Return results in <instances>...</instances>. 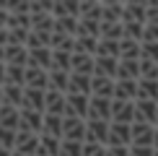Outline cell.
<instances>
[{
  "mask_svg": "<svg viewBox=\"0 0 158 156\" xmlns=\"http://www.w3.org/2000/svg\"><path fill=\"white\" fill-rule=\"evenodd\" d=\"M135 120V102H114L111 99V122L132 125Z\"/></svg>",
  "mask_w": 158,
  "mask_h": 156,
  "instance_id": "7",
  "label": "cell"
},
{
  "mask_svg": "<svg viewBox=\"0 0 158 156\" xmlns=\"http://www.w3.org/2000/svg\"><path fill=\"white\" fill-rule=\"evenodd\" d=\"M21 109H34V112L44 115V91L26 89V86H23V102H21Z\"/></svg>",
  "mask_w": 158,
  "mask_h": 156,
  "instance_id": "16",
  "label": "cell"
},
{
  "mask_svg": "<svg viewBox=\"0 0 158 156\" xmlns=\"http://www.w3.org/2000/svg\"><path fill=\"white\" fill-rule=\"evenodd\" d=\"M65 94L91 96V78H88V76H75V73H70V78H68V91H65Z\"/></svg>",
  "mask_w": 158,
  "mask_h": 156,
  "instance_id": "22",
  "label": "cell"
},
{
  "mask_svg": "<svg viewBox=\"0 0 158 156\" xmlns=\"http://www.w3.org/2000/svg\"><path fill=\"white\" fill-rule=\"evenodd\" d=\"M0 63H3V47H0Z\"/></svg>",
  "mask_w": 158,
  "mask_h": 156,
  "instance_id": "51",
  "label": "cell"
},
{
  "mask_svg": "<svg viewBox=\"0 0 158 156\" xmlns=\"http://www.w3.org/2000/svg\"><path fill=\"white\" fill-rule=\"evenodd\" d=\"M60 156H83V143L60 141Z\"/></svg>",
  "mask_w": 158,
  "mask_h": 156,
  "instance_id": "39",
  "label": "cell"
},
{
  "mask_svg": "<svg viewBox=\"0 0 158 156\" xmlns=\"http://www.w3.org/2000/svg\"><path fill=\"white\" fill-rule=\"evenodd\" d=\"M101 24H122V3H104Z\"/></svg>",
  "mask_w": 158,
  "mask_h": 156,
  "instance_id": "27",
  "label": "cell"
},
{
  "mask_svg": "<svg viewBox=\"0 0 158 156\" xmlns=\"http://www.w3.org/2000/svg\"><path fill=\"white\" fill-rule=\"evenodd\" d=\"M0 104H3V89H0Z\"/></svg>",
  "mask_w": 158,
  "mask_h": 156,
  "instance_id": "52",
  "label": "cell"
},
{
  "mask_svg": "<svg viewBox=\"0 0 158 156\" xmlns=\"http://www.w3.org/2000/svg\"><path fill=\"white\" fill-rule=\"evenodd\" d=\"M156 125H158V115H156Z\"/></svg>",
  "mask_w": 158,
  "mask_h": 156,
  "instance_id": "53",
  "label": "cell"
},
{
  "mask_svg": "<svg viewBox=\"0 0 158 156\" xmlns=\"http://www.w3.org/2000/svg\"><path fill=\"white\" fill-rule=\"evenodd\" d=\"M62 5H65V13H68V16L78 18V3L75 0H68V3H62Z\"/></svg>",
  "mask_w": 158,
  "mask_h": 156,
  "instance_id": "45",
  "label": "cell"
},
{
  "mask_svg": "<svg viewBox=\"0 0 158 156\" xmlns=\"http://www.w3.org/2000/svg\"><path fill=\"white\" fill-rule=\"evenodd\" d=\"M135 102H158V81H145V78H140V81H137Z\"/></svg>",
  "mask_w": 158,
  "mask_h": 156,
  "instance_id": "20",
  "label": "cell"
},
{
  "mask_svg": "<svg viewBox=\"0 0 158 156\" xmlns=\"http://www.w3.org/2000/svg\"><path fill=\"white\" fill-rule=\"evenodd\" d=\"M85 120H104V122H111V99L88 96V117H85Z\"/></svg>",
  "mask_w": 158,
  "mask_h": 156,
  "instance_id": "4",
  "label": "cell"
},
{
  "mask_svg": "<svg viewBox=\"0 0 158 156\" xmlns=\"http://www.w3.org/2000/svg\"><path fill=\"white\" fill-rule=\"evenodd\" d=\"M36 148H39V135L26 133V130H18L16 133V146H13V151L23 154V156H34Z\"/></svg>",
  "mask_w": 158,
  "mask_h": 156,
  "instance_id": "9",
  "label": "cell"
},
{
  "mask_svg": "<svg viewBox=\"0 0 158 156\" xmlns=\"http://www.w3.org/2000/svg\"><path fill=\"white\" fill-rule=\"evenodd\" d=\"M94 57H114V60H119V42L98 39V42H96V55H94Z\"/></svg>",
  "mask_w": 158,
  "mask_h": 156,
  "instance_id": "29",
  "label": "cell"
},
{
  "mask_svg": "<svg viewBox=\"0 0 158 156\" xmlns=\"http://www.w3.org/2000/svg\"><path fill=\"white\" fill-rule=\"evenodd\" d=\"M156 135H158V128H156Z\"/></svg>",
  "mask_w": 158,
  "mask_h": 156,
  "instance_id": "55",
  "label": "cell"
},
{
  "mask_svg": "<svg viewBox=\"0 0 158 156\" xmlns=\"http://www.w3.org/2000/svg\"><path fill=\"white\" fill-rule=\"evenodd\" d=\"M153 156H158V151H153Z\"/></svg>",
  "mask_w": 158,
  "mask_h": 156,
  "instance_id": "54",
  "label": "cell"
},
{
  "mask_svg": "<svg viewBox=\"0 0 158 156\" xmlns=\"http://www.w3.org/2000/svg\"><path fill=\"white\" fill-rule=\"evenodd\" d=\"M10 156H23V154H18V151H13V154H10Z\"/></svg>",
  "mask_w": 158,
  "mask_h": 156,
  "instance_id": "50",
  "label": "cell"
},
{
  "mask_svg": "<svg viewBox=\"0 0 158 156\" xmlns=\"http://www.w3.org/2000/svg\"><path fill=\"white\" fill-rule=\"evenodd\" d=\"M52 26H55V18H52L49 13H34V16H31V31L52 34Z\"/></svg>",
  "mask_w": 158,
  "mask_h": 156,
  "instance_id": "28",
  "label": "cell"
},
{
  "mask_svg": "<svg viewBox=\"0 0 158 156\" xmlns=\"http://www.w3.org/2000/svg\"><path fill=\"white\" fill-rule=\"evenodd\" d=\"M143 42L158 44V26L156 24H145V26H143Z\"/></svg>",
  "mask_w": 158,
  "mask_h": 156,
  "instance_id": "42",
  "label": "cell"
},
{
  "mask_svg": "<svg viewBox=\"0 0 158 156\" xmlns=\"http://www.w3.org/2000/svg\"><path fill=\"white\" fill-rule=\"evenodd\" d=\"M23 86L36 89V91H47L49 89V73L42 68H23Z\"/></svg>",
  "mask_w": 158,
  "mask_h": 156,
  "instance_id": "6",
  "label": "cell"
},
{
  "mask_svg": "<svg viewBox=\"0 0 158 156\" xmlns=\"http://www.w3.org/2000/svg\"><path fill=\"white\" fill-rule=\"evenodd\" d=\"M117 63L114 57H94V76H101V78H111L114 81L117 76Z\"/></svg>",
  "mask_w": 158,
  "mask_h": 156,
  "instance_id": "19",
  "label": "cell"
},
{
  "mask_svg": "<svg viewBox=\"0 0 158 156\" xmlns=\"http://www.w3.org/2000/svg\"><path fill=\"white\" fill-rule=\"evenodd\" d=\"M5 83V63H0V86Z\"/></svg>",
  "mask_w": 158,
  "mask_h": 156,
  "instance_id": "48",
  "label": "cell"
},
{
  "mask_svg": "<svg viewBox=\"0 0 158 156\" xmlns=\"http://www.w3.org/2000/svg\"><path fill=\"white\" fill-rule=\"evenodd\" d=\"M70 57L68 52H57L52 50V70H60V73H70Z\"/></svg>",
  "mask_w": 158,
  "mask_h": 156,
  "instance_id": "34",
  "label": "cell"
},
{
  "mask_svg": "<svg viewBox=\"0 0 158 156\" xmlns=\"http://www.w3.org/2000/svg\"><path fill=\"white\" fill-rule=\"evenodd\" d=\"M137 70H140V78L145 81H158V65L150 60H137Z\"/></svg>",
  "mask_w": 158,
  "mask_h": 156,
  "instance_id": "37",
  "label": "cell"
},
{
  "mask_svg": "<svg viewBox=\"0 0 158 156\" xmlns=\"http://www.w3.org/2000/svg\"><path fill=\"white\" fill-rule=\"evenodd\" d=\"M96 42H98V39H94V37H78L73 55H88V57H94L96 55Z\"/></svg>",
  "mask_w": 158,
  "mask_h": 156,
  "instance_id": "32",
  "label": "cell"
},
{
  "mask_svg": "<svg viewBox=\"0 0 158 156\" xmlns=\"http://www.w3.org/2000/svg\"><path fill=\"white\" fill-rule=\"evenodd\" d=\"M156 115H158V102H135V120L132 122L156 125Z\"/></svg>",
  "mask_w": 158,
  "mask_h": 156,
  "instance_id": "12",
  "label": "cell"
},
{
  "mask_svg": "<svg viewBox=\"0 0 158 156\" xmlns=\"http://www.w3.org/2000/svg\"><path fill=\"white\" fill-rule=\"evenodd\" d=\"M122 24H145V3H124Z\"/></svg>",
  "mask_w": 158,
  "mask_h": 156,
  "instance_id": "15",
  "label": "cell"
},
{
  "mask_svg": "<svg viewBox=\"0 0 158 156\" xmlns=\"http://www.w3.org/2000/svg\"><path fill=\"white\" fill-rule=\"evenodd\" d=\"M26 68H42V70H47V73H49V70H52V50H49V47L31 50Z\"/></svg>",
  "mask_w": 158,
  "mask_h": 156,
  "instance_id": "13",
  "label": "cell"
},
{
  "mask_svg": "<svg viewBox=\"0 0 158 156\" xmlns=\"http://www.w3.org/2000/svg\"><path fill=\"white\" fill-rule=\"evenodd\" d=\"M16 133H18V130H5V128H0V148L13 151V146H16Z\"/></svg>",
  "mask_w": 158,
  "mask_h": 156,
  "instance_id": "40",
  "label": "cell"
},
{
  "mask_svg": "<svg viewBox=\"0 0 158 156\" xmlns=\"http://www.w3.org/2000/svg\"><path fill=\"white\" fill-rule=\"evenodd\" d=\"M85 138V122L78 117H62V141L83 143Z\"/></svg>",
  "mask_w": 158,
  "mask_h": 156,
  "instance_id": "3",
  "label": "cell"
},
{
  "mask_svg": "<svg viewBox=\"0 0 158 156\" xmlns=\"http://www.w3.org/2000/svg\"><path fill=\"white\" fill-rule=\"evenodd\" d=\"M83 156H106V146H98V143H83Z\"/></svg>",
  "mask_w": 158,
  "mask_h": 156,
  "instance_id": "41",
  "label": "cell"
},
{
  "mask_svg": "<svg viewBox=\"0 0 158 156\" xmlns=\"http://www.w3.org/2000/svg\"><path fill=\"white\" fill-rule=\"evenodd\" d=\"M114 81H140L137 60H119V63H117V76H114Z\"/></svg>",
  "mask_w": 158,
  "mask_h": 156,
  "instance_id": "18",
  "label": "cell"
},
{
  "mask_svg": "<svg viewBox=\"0 0 158 156\" xmlns=\"http://www.w3.org/2000/svg\"><path fill=\"white\" fill-rule=\"evenodd\" d=\"M91 96L111 99L114 96V81L111 78H101V76H91Z\"/></svg>",
  "mask_w": 158,
  "mask_h": 156,
  "instance_id": "14",
  "label": "cell"
},
{
  "mask_svg": "<svg viewBox=\"0 0 158 156\" xmlns=\"http://www.w3.org/2000/svg\"><path fill=\"white\" fill-rule=\"evenodd\" d=\"M106 156H130V146H106Z\"/></svg>",
  "mask_w": 158,
  "mask_h": 156,
  "instance_id": "43",
  "label": "cell"
},
{
  "mask_svg": "<svg viewBox=\"0 0 158 156\" xmlns=\"http://www.w3.org/2000/svg\"><path fill=\"white\" fill-rule=\"evenodd\" d=\"M62 117H78V120L85 122V117H88V96L65 94V115Z\"/></svg>",
  "mask_w": 158,
  "mask_h": 156,
  "instance_id": "1",
  "label": "cell"
},
{
  "mask_svg": "<svg viewBox=\"0 0 158 156\" xmlns=\"http://www.w3.org/2000/svg\"><path fill=\"white\" fill-rule=\"evenodd\" d=\"M143 26L145 24H122V39H130V42H143Z\"/></svg>",
  "mask_w": 158,
  "mask_h": 156,
  "instance_id": "35",
  "label": "cell"
},
{
  "mask_svg": "<svg viewBox=\"0 0 158 156\" xmlns=\"http://www.w3.org/2000/svg\"><path fill=\"white\" fill-rule=\"evenodd\" d=\"M119 60H140V44L122 39L119 42Z\"/></svg>",
  "mask_w": 158,
  "mask_h": 156,
  "instance_id": "31",
  "label": "cell"
},
{
  "mask_svg": "<svg viewBox=\"0 0 158 156\" xmlns=\"http://www.w3.org/2000/svg\"><path fill=\"white\" fill-rule=\"evenodd\" d=\"M137 81H114V102H135Z\"/></svg>",
  "mask_w": 158,
  "mask_h": 156,
  "instance_id": "17",
  "label": "cell"
},
{
  "mask_svg": "<svg viewBox=\"0 0 158 156\" xmlns=\"http://www.w3.org/2000/svg\"><path fill=\"white\" fill-rule=\"evenodd\" d=\"M5 83L23 89V68H18V65H5Z\"/></svg>",
  "mask_w": 158,
  "mask_h": 156,
  "instance_id": "36",
  "label": "cell"
},
{
  "mask_svg": "<svg viewBox=\"0 0 158 156\" xmlns=\"http://www.w3.org/2000/svg\"><path fill=\"white\" fill-rule=\"evenodd\" d=\"M5 21H8V11H3V5H0V29H5Z\"/></svg>",
  "mask_w": 158,
  "mask_h": 156,
  "instance_id": "46",
  "label": "cell"
},
{
  "mask_svg": "<svg viewBox=\"0 0 158 156\" xmlns=\"http://www.w3.org/2000/svg\"><path fill=\"white\" fill-rule=\"evenodd\" d=\"M8 44V29H0V47Z\"/></svg>",
  "mask_w": 158,
  "mask_h": 156,
  "instance_id": "47",
  "label": "cell"
},
{
  "mask_svg": "<svg viewBox=\"0 0 158 156\" xmlns=\"http://www.w3.org/2000/svg\"><path fill=\"white\" fill-rule=\"evenodd\" d=\"M70 73L75 76H94V57L88 55H73L70 57Z\"/></svg>",
  "mask_w": 158,
  "mask_h": 156,
  "instance_id": "21",
  "label": "cell"
},
{
  "mask_svg": "<svg viewBox=\"0 0 158 156\" xmlns=\"http://www.w3.org/2000/svg\"><path fill=\"white\" fill-rule=\"evenodd\" d=\"M122 24H101L98 29V39H106V42H122Z\"/></svg>",
  "mask_w": 158,
  "mask_h": 156,
  "instance_id": "30",
  "label": "cell"
},
{
  "mask_svg": "<svg viewBox=\"0 0 158 156\" xmlns=\"http://www.w3.org/2000/svg\"><path fill=\"white\" fill-rule=\"evenodd\" d=\"M13 151H5V148H0V156H10Z\"/></svg>",
  "mask_w": 158,
  "mask_h": 156,
  "instance_id": "49",
  "label": "cell"
},
{
  "mask_svg": "<svg viewBox=\"0 0 158 156\" xmlns=\"http://www.w3.org/2000/svg\"><path fill=\"white\" fill-rule=\"evenodd\" d=\"M106 138H109V122H104V120H85V138H83V143L106 146Z\"/></svg>",
  "mask_w": 158,
  "mask_h": 156,
  "instance_id": "2",
  "label": "cell"
},
{
  "mask_svg": "<svg viewBox=\"0 0 158 156\" xmlns=\"http://www.w3.org/2000/svg\"><path fill=\"white\" fill-rule=\"evenodd\" d=\"M42 135H49V138L62 141V117L44 115V120H42Z\"/></svg>",
  "mask_w": 158,
  "mask_h": 156,
  "instance_id": "23",
  "label": "cell"
},
{
  "mask_svg": "<svg viewBox=\"0 0 158 156\" xmlns=\"http://www.w3.org/2000/svg\"><path fill=\"white\" fill-rule=\"evenodd\" d=\"M44 115L62 117L65 115V94H60V91H44Z\"/></svg>",
  "mask_w": 158,
  "mask_h": 156,
  "instance_id": "10",
  "label": "cell"
},
{
  "mask_svg": "<svg viewBox=\"0 0 158 156\" xmlns=\"http://www.w3.org/2000/svg\"><path fill=\"white\" fill-rule=\"evenodd\" d=\"M0 128H5V130H18V109H16V107L0 104Z\"/></svg>",
  "mask_w": 158,
  "mask_h": 156,
  "instance_id": "25",
  "label": "cell"
},
{
  "mask_svg": "<svg viewBox=\"0 0 158 156\" xmlns=\"http://www.w3.org/2000/svg\"><path fill=\"white\" fill-rule=\"evenodd\" d=\"M140 60H150L158 65V44L153 42H140Z\"/></svg>",
  "mask_w": 158,
  "mask_h": 156,
  "instance_id": "38",
  "label": "cell"
},
{
  "mask_svg": "<svg viewBox=\"0 0 158 156\" xmlns=\"http://www.w3.org/2000/svg\"><path fill=\"white\" fill-rule=\"evenodd\" d=\"M153 125H145V122H132L130 125V135H132V143L130 146H150L153 148Z\"/></svg>",
  "mask_w": 158,
  "mask_h": 156,
  "instance_id": "8",
  "label": "cell"
},
{
  "mask_svg": "<svg viewBox=\"0 0 158 156\" xmlns=\"http://www.w3.org/2000/svg\"><path fill=\"white\" fill-rule=\"evenodd\" d=\"M0 89H3V104L21 109V102H23V89H21V86H10V83H3Z\"/></svg>",
  "mask_w": 158,
  "mask_h": 156,
  "instance_id": "24",
  "label": "cell"
},
{
  "mask_svg": "<svg viewBox=\"0 0 158 156\" xmlns=\"http://www.w3.org/2000/svg\"><path fill=\"white\" fill-rule=\"evenodd\" d=\"M132 135H130V125H119V122H109V138L106 146H130Z\"/></svg>",
  "mask_w": 158,
  "mask_h": 156,
  "instance_id": "11",
  "label": "cell"
},
{
  "mask_svg": "<svg viewBox=\"0 0 158 156\" xmlns=\"http://www.w3.org/2000/svg\"><path fill=\"white\" fill-rule=\"evenodd\" d=\"M42 120H44V115L34 112V109H18V130L42 135Z\"/></svg>",
  "mask_w": 158,
  "mask_h": 156,
  "instance_id": "5",
  "label": "cell"
},
{
  "mask_svg": "<svg viewBox=\"0 0 158 156\" xmlns=\"http://www.w3.org/2000/svg\"><path fill=\"white\" fill-rule=\"evenodd\" d=\"M34 156H60V141L49 135H39V148Z\"/></svg>",
  "mask_w": 158,
  "mask_h": 156,
  "instance_id": "26",
  "label": "cell"
},
{
  "mask_svg": "<svg viewBox=\"0 0 158 156\" xmlns=\"http://www.w3.org/2000/svg\"><path fill=\"white\" fill-rule=\"evenodd\" d=\"M68 78H70V73L49 70V89L47 91H60V94H65V91H68Z\"/></svg>",
  "mask_w": 158,
  "mask_h": 156,
  "instance_id": "33",
  "label": "cell"
},
{
  "mask_svg": "<svg viewBox=\"0 0 158 156\" xmlns=\"http://www.w3.org/2000/svg\"><path fill=\"white\" fill-rule=\"evenodd\" d=\"M130 156H153L150 146H130Z\"/></svg>",
  "mask_w": 158,
  "mask_h": 156,
  "instance_id": "44",
  "label": "cell"
}]
</instances>
